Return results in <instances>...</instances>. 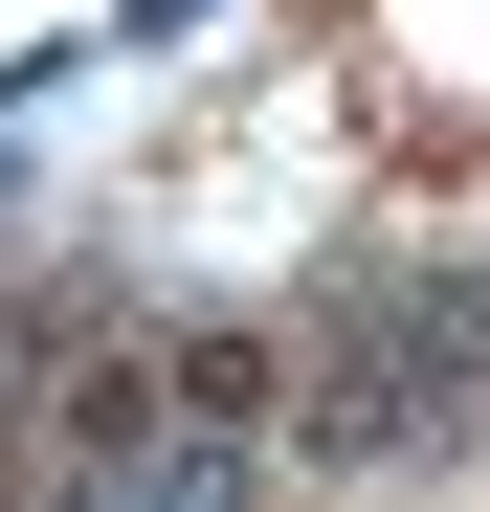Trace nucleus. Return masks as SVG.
Segmentation results:
<instances>
[{
  "label": "nucleus",
  "instance_id": "2",
  "mask_svg": "<svg viewBox=\"0 0 490 512\" xmlns=\"http://www.w3.org/2000/svg\"><path fill=\"white\" fill-rule=\"evenodd\" d=\"M0 379H23V357H0Z\"/></svg>",
  "mask_w": 490,
  "mask_h": 512
},
{
  "label": "nucleus",
  "instance_id": "1",
  "mask_svg": "<svg viewBox=\"0 0 490 512\" xmlns=\"http://www.w3.org/2000/svg\"><path fill=\"white\" fill-rule=\"evenodd\" d=\"M0 179H23V156H0Z\"/></svg>",
  "mask_w": 490,
  "mask_h": 512
}]
</instances>
